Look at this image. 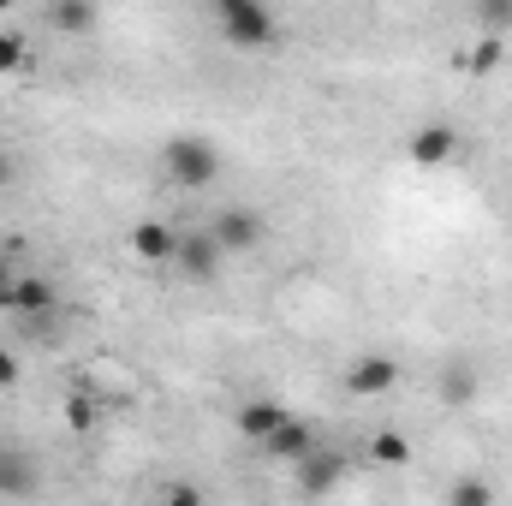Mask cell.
<instances>
[{"label": "cell", "instance_id": "obj_1", "mask_svg": "<svg viewBox=\"0 0 512 506\" xmlns=\"http://www.w3.org/2000/svg\"><path fill=\"white\" fill-rule=\"evenodd\" d=\"M161 173L179 185V191H203V185H215L221 179V149L209 143V137H167L161 143Z\"/></svg>", "mask_w": 512, "mask_h": 506}, {"label": "cell", "instance_id": "obj_2", "mask_svg": "<svg viewBox=\"0 0 512 506\" xmlns=\"http://www.w3.org/2000/svg\"><path fill=\"white\" fill-rule=\"evenodd\" d=\"M215 24L233 48H274V36H280V18L262 0H215Z\"/></svg>", "mask_w": 512, "mask_h": 506}, {"label": "cell", "instance_id": "obj_3", "mask_svg": "<svg viewBox=\"0 0 512 506\" xmlns=\"http://www.w3.org/2000/svg\"><path fill=\"white\" fill-rule=\"evenodd\" d=\"M54 304H60V286H54L48 274H18V280L0 292V310L18 316V322H42V316H54Z\"/></svg>", "mask_w": 512, "mask_h": 506}, {"label": "cell", "instance_id": "obj_4", "mask_svg": "<svg viewBox=\"0 0 512 506\" xmlns=\"http://www.w3.org/2000/svg\"><path fill=\"white\" fill-rule=\"evenodd\" d=\"M209 239L221 245V256H245V251H256L262 239H268V221L256 215V209H221L215 221H209Z\"/></svg>", "mask_w": 512, "mask_h": 506}, {"label": "cell", "instance_id": "obj_5", "mask_svg": "<svg viewBox=\"0 0 512 506\" xmlns=\"http://www.w3.org/2000/svg\"><path fill=\"white\" fill-rule=\"evenodd\" d=\"M346 477H352V459H346L340 447H316L310 459L292 465V483H298L304 495H328V489H340Z\"/></svg>", "mask_w": 512, "mask_h": 506}, {"label": "cell", "instance_id": "obj_6", "mask_svg": "<svg viewBox=\"0 0 512 506\" xmlns=\"http://www.w3.org/2000/svg\"><path fill=\"white\" fill-rule=\"evenodd\" d=\"M393 387H399V358H387V352H364V358L346 364V393L352 399H382Z\"/></svg>", "mask_w": 512, "mask_h": 506}, {"label": "cell", "instance_id": "obj_7", "mask_svg": "<svg viewBox=\"0 0 512 506\" xmlns=\"http://www.w3.org/2000/svg\"><path fill=\"white\" fill-rule=\"evenodd\" d=\"M405 155H411V167H447L459 155V131L447 126V120H423L405 137Z\"/></svg>", "mask_w": 512, "mask_h": 506}, {"label": "cell", "instance_id": "obj_8", "mask_svg": "<svg viewBox=\"0 0 512 506\" xmlns=\"http://www.w3.org/2000/svg\"><path fill=\"white\" fill-rule=\"evenodd\" d=\"M36 483H42L36 453L18 447V441H0V495L6 501H24V495H36Z\"/></svg>", "mask_w": 512, "mask_h": 506}, {"label": "cell", "instance_id": "obj_9", "mask_svg": "<svg viewBox=\"0 0 512 506\" xmlns=\"http://www.w3.org/2000/svg\"><path fill=\"white\" fill-rule=\"evenodd\" d=\"M126 245H131L137 262H173V256H179V227L149 215V221H137V227L126 233Z\"/></svg>", "mask_w": 512, "mask_h": 506}, {"label": "cell", "instance_id": "obj_10", "mask_svg": "<svg viewBox=\"0 0 512 506\" xmlns=\"http://www.w3.org/2000/svg\"><path fill=\"white\" fill-rule=\"evenodd\" d=\"M286 423H292V411H286L280 399H245V405H239V435L256 441V447H268Z\"/></svg>", "mask_w": 512, "mask_h": 506}, {"label": "cell", "instance_id": "obj_11", "mask_svg": "<svg viewBox=\"0 0 512 506\" xmlns=\"http://www.w3.org/2000/svg\"><path fill=\"white\" fill-rule=\"evenodd\" d=\"M173 262H179L191 280H215L227 256H221V245L209 239V227H197V233H179V256H173Z\"/></svg>", "mask_w": 512, "mask_h": 506}, {"label": "cell", "instance_id": "obj_12", "mask_svg": "<svg viewBox=\"0 0 512 506\" xmlns=\"http://www.w3.org/2000/svg\"><path fill=\"white\" fill-rule=\"evenodd\" d=\"M316 447H322V441H316V429H310L304 417H292V423H286V429L262 447V453H268V459H280V465H298V459H310Z\"/></svg>", "mask_w": 512, "mask_h": 506}, {"label": "cell", "instance_id": "obj_13", "mask_svg": "<svg viewBox=\"0 0 512 506\" xmlns=\"http://www.w3.org/2000/svg\"><path fill=\"white\" fill-rule=\"evenodd\" d=\"M48 30H60V36H90V30H96V6H90V0H54V6H48Z\"/></svg>", "mask_w": 512, "mask_h": 506}, {"label": "cell", "instance_id": "obj_14", "mask_svg": "<svg viewBox=\"0 0 512 506\" xmlns=\"http://www.w3.org/2000/svg\"><path fill=\"white\" fill-rule=\"evenodd\" d=\"M435 393H441V405H453V411L471 405V399H477V370H471V364H447L441 381H435Z\"/></svg>", "mask_w": 512, "mask_h": 506}, {"label": "cell", "instance_id": "obj_15", "mask_svg": "<svg viewBox=\"0 0 512 506\" xmlns=\"http://www.w3.org/2000/svg\"><path fill=\"white\" fill-rule=\"evenodd\" d=\"M370 465H382V471H405V465H411V441H405L399 429H376V435H370Z\"/></svg>", "mask_w": 512, "mask_h": 506}, {"label": "cell", "instance_id": "obj_16", "mask_svg": "<svg viewBox=\"0 0 512 506\" xmlns=\"http://www.w3.org/2000/svg\"><path fill=\"white\" fill-rule=\"evenodd\" d=\"M501 60H507V48H501L495 36H483L477 48H465V54H459V72H471V78H489V72H501Z\"/></svg>", "mask_w": 512, "mask_h": 506}, {"label": "cell", "instance_id": "obj_17", "mask_svg": "<svg viewBox=\"0 0 512 506\" xmlns=\"http://www.w3.org/2000/svg\"><path fill=\"white\" fill-rule=\"evenodd\" d=\"M447 506H495V483L489 477H459L447 489Z\"/></svg>", "mask_w": 512, "mask_h": 506}, {"label": "cell", "instance_id": "obj_18", "mask_svg": "<svg viewBox=\"0 0 512 506\" xmlns=\"http://www.w3.org/2000/svg\"><path fill=\"white\" fill-rule=\"evenodd\" d=\"M60 417H66L72 435H96V399H90V393H72V399L60 405Z\"/></svg>", "mask_w": 512, "mask_h": 506}, {"label": "cell", "instance_id": "obj_19", "mask_svg": "<svg viewBox=\"0 0 512 506\" xmlns=\"http://www.w3.org/2000/svg\"><path fill=\"white\" fill-rule=\"evenodd\" d=\"M30 66V48H24V36L18 30H0V78H18Z\"/></svg>", "mask_w": 512, "mask_h": 506}, {"label": "cell", "instance_id": "obj_20", "mask_svg": "<svg viewBox=\"0 0 512 506\" xmlns=\"http://www.w3.org/2000/svg\"><path fill=\"white\" fill-rule=\"evenodd\" d=\"M477 24H483V36L501 42V30H512V0H483L477 6Z\"/></svg>", "mask_w": 512, "mask_h": 506}, {"label": "cell", "instance_id": "obj_21", "mask_svg": "<svg viewBox=\"0 0 512 506\" xmlns=\"http://www.w3.org/2000/svg\"><path fill=\"white\" fill-rule=\"evenodd\" d=\"M155 506H209V501H203V489H197V483H167Z\"/></svg>", "mask_w": 512, "mask_h": 506}, {"label": "cell", "instance_id": "obj_22", "mask_svg": "<svg viewBox=\"0 0 512 506\" xmlns=\"http://www.w3.org/2000/svg\"><path fill=\"white\" fill-rule=\"evenodd\" d=\"M18 376H24V370H18V352H6V346H0V393H6V387H18Z\"/></svg>", "mask_w": 512, "mask_h": 506}, {"label": "cell", "instance_id": "obj_23", "mask_svg": "<svg viewBox=\"0 0 512 506\" xmlns=\"http://www.w3.org/2000/svg\"><path fill=\"white\" fill-rule=\"evenodd\" d=\"M18 274H24V268H18V262H12V256L0 251V292H6V286H12V280H18Z\"/></svg>", "mask_w": 512, "mask_h": 506}, {"label": "cell", "instance_id": "obj_24", "mask_svg": "<svg viewBox=\"0 0 512 506\" xmlns=\"http://www.w3.org/2000/svg\"><path fill=\"white\" fill-rule=\"evenodd\" d=\"M6 179H12V161H6V155H0V185H6Z\"/></svg>", "mask_w": 512, "mask_h": 506}]
</instances>
